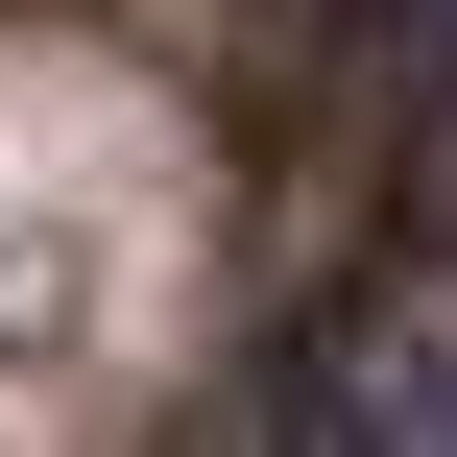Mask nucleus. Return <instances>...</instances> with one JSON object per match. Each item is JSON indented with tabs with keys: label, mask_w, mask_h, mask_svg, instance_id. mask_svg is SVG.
Segmentation results:
<instances>
[{
	"label": "nucleus",
	"mask_w": 457,
	"mask_h": 457,
	"mask_svg": "<svg viewBox=\"0 0 457 457\" xmlns=\"http://www.w3.org/2000/svg\"><path fill=\"white\" fill-rule=\"evenodd\" d=\"M265 410H313V434H457V289H361Z\"/></svg>",
	"instance_id": "obj_1"
}]
</instances>
